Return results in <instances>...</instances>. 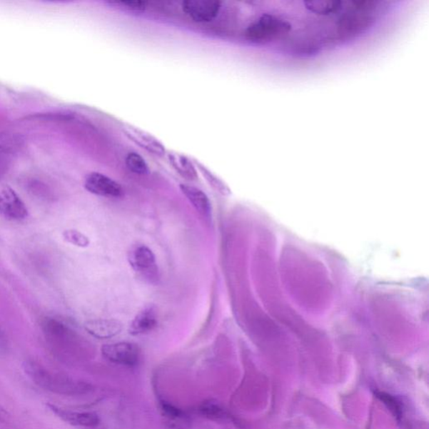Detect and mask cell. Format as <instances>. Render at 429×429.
Segmentation results:
<instances>
[{"mask_svg":"<svg viewBox=\"0 0 429 429\" xmlns=\"http://www.w3.org/2000/svg\"><path fill=\"white\" fill-rule=\"evenodd\" d=\"M24 372L34 383L46 391L64 396L84 393L89 385L57 373L51 372L36 360H28L23 364Z\"/></svg>","mask_w":429,"mask_h":429,"instance_id":"6da1fadb","label":"cell"},{"mask_svg":"<svg viewBox=\"0 0 429 429\" xmlns=\"http://www.w3.org/2000/svg\"><path fill=\"white\" fill-rule=\"evenodd\" d=\"M102 354L110 363L128 368L137 365L141 360V350L137 345L130 342L104 345Z\"/></svg>","mask_w":429,"mask_h":429,"instance_id":"7a4b0ae2","label":"cell"},{"mask_svg":"<svg viewBox=\"0 0 429 429\" xmlns=\"http://www.w3.org/2000/svg\"><path fill=\"white\" fill-rule=\"evenodd\" d=\"M84 186L91 194L108 198H118L123 194V188L117 181L99 172L89 173Z\"/></svg>","mask_w":429,"mask_h":429,"instance_id":"3957f363","label":"cell"},{"mask_svg":"<svg viewBox=\"0 0 429 429\" xmlns=\"http://www.w3.org/2000/svg\"><path fill=\"white\" fill-rule=\"evenodd\" d=\"M221 4L216 0H186L182 3V8L193 21L204 23L213 21L218 16Z\"/></svg>","mask_w":429,"mask_h":429,"instance_id":"277c9868","label":"cell"},{"mask_svg":"<svg viewBox=\"0 0 429 429\" xmlns=\"http://www.w3.org/2000/svg\"><path fill=\"white\" fill-rule=\"evenodd\" d=\"M128 262L135 272L144 277H153L158 272L156 256L146 246L138 245L130 250Z\"/></svg>","mask_w":429,"mask_h":429,"instance_id":"5b68a950","label":"cell"},{"mask_svg":"<svg viewBox=\"0 0 429 429\" xmlns=\"http://www.w3.org/2000/svg\"><path fill=\"white\" fill-rule=\"evenodd\" d=\"M0 214L11 221H21L28 216V210L17 193L11 187L0 191Z\"/></svg>","mask_w":429,"mask_h":429,"instance_id":"8992f818","label":"cell"},{"mask_svg":"<svg viewBox=\"0 0 429 429\" xmlns=\"http://www.w3.org/2000/svg\"><path fill=\"white\" fill-rule=\"evenodd\" d=\"M47 407L61 420L71 424V425L94 428L98 426L100 423L98 414L94 413L66 410V409L57 407L53 404H48Z\"/></svg>","mask_w":429,"mask_h":429,"instance_id":"52a82bcc","label":"cell"},{"mask_svg":"<svg viewBox=\"0 0 429 429\" xmlns=\"http://www.w3.org/2000/svg\"><path fill=\"white\" fill-rule=\"evenodd\" d=\"M123 131L129 139H131L135 143L149 153L156 154L158 156H162L166 153L165 147L151 134L127 124H125L123 127Z\"/></svg>","mask_w":429,"mask_h":429,"instance_id":"ba28073f","label":"cell"},{"mask_svg":"<svg viewBox=\"0 0 429 429\" xmlns=\"http://www.w3.org/2000/svg\"><path fill=\"white\" fill-rule=\"evenodd\" d=\"M85 329L99 339H109L123 330L122 323L117 320H94L86 322Z\"/></svg>","mask_w":429,"mask_h":429,"instance_id":"9c48e42d","label":"cell"},{"mask_svg":"<svg viewBox=\"0 0 429 429\" xmlns=\"http://www.w3.org/2000/svg\"><path fill=\"white\" fill-rule=\"evenodd\" d=\"M157 313L153 306L144 308L134 317L128 328L129 334L139 335L148 333L156 327Z\"/></svg>","mask_w":429,"mask_h":429,"instance_id":"30bf717a","label":"cell"},{"mask_svg":"<svg viewBox=\"0 0 429 429\" xmlns=\"http://www.w3.org/2000/svg\"><path fill=\"white\" fill-rule=\"evenodd\" d=\"M181 190L190 201L197 211L205 216H210L211 213V204L206 193L195 186L181 184Z\"/></svg>","mask_w":429,"mask_h":429,"instance_id":"8fae6325","label":"cell"},{"mask_svg":"<svg viewBox=\"0 0 429 429\" xmlns=\"http://www.w3.org/2000/svg\"><path fill=\"white\" fill-rule=\"evenodd\" d=\"M168 161L175 170L180 173L182 177L189 181L197 179V171L196 167L187 157L177 153H170L168 154Z\"/></svg>","mask_w":429,"mask_h":429,"instance_id":"7c38bea8","label":"cell"},{"mask_svg":"<svg viewBox=\"0 0 429 429\" xmlns=\"http://www.w3.org/2000/svg\"><path fill=\"white\" fill-rule=\"evenodd\" d=\"M375 396L377 397L385 407L392 413L393 417L398 423L402 422L403 418L404 409L403 404L394 395L382 392L375 391Z\"/></svg>","mask_w":429,"mask_h":429,"instance_id":"4fadbf2b","label":"cell"},{"mask_svg":"<svg viewBox=\"0 0 429 429\" xmlns=\"http://www.w3.org/2000/svg\"><path fill=\"white\" fill-rule=\"evenodd\" d=\"M162 415L167 419L168 423L173 424V426L180 428L181 425L186 426V423H188V418L186 413L181 409L173 407V405L167 403H162L161 406Z\"/></svg>","mask_w":429,"mask_h":429,"instance_id":"5bb4252c","label":"cell"},{"mask_svg":"<svg viewBox=\"0 0 429 429\" xmlns=\"http://www.w3.org/2000/svg\"><path fill=\"white\" fill-rule=\"evenodd\" d=\"M125 163H126L128 170L137 175H146L148 172V166L146 160L137 153H129Z\"/></svg>","mask_w":429,"mask_h":429,"instance_id":"9a60e30c","label":"cell"},{"mask_svg":"<svg viewBox=\"0 0 429 429\" xmlns=\"http://www.w3.org/2000/svg\"><path fill=\"white\" fill-rule=\"evenodd\" d=\"M196 166L198 167L202 175L206 178V181H208L211 186L213 187L216 191L220 192L221 194L226 195L229 193L228 188L226 186L224 183L221 181L218 176H216L214 173H212L208 168H206L201 163L196 162Z\"/></svg>","mask_w":429,"mask_h":429,"instance_id":"2e32d148","label":"cell"},{"mask_svg":"<svg viewBox=\"0 0 429 429\" xmlns=\"http://www.w3.org/2000/svg\"><path fill=\"white\" fill-rule=\"evenodd\" d=\"M62 236L66 242L76 246V247L86 248L90 244L89 238L79 231L66 230Z\"/></svg>","mask_w":429,"mask_h":429,"instance_id":"e0dca14e","label":"cell"},{"mask_svg":"<svg viewBox=\"0 0 429 429\" xmlns=\"http://www.w3.org/2000/svg\"><path fill=\"white\" fill-rule=\"evenodd\" d=\"M108 3L113 4V6L129 9V11L138 12L146 11L147 7V2L141 1V0H114V1H109Z\"/></svg>","mask_w":429,"mask_h":429,"instance_id":"ac0fdd59","label":"cell"},{"mask_svg":"<svg viewBox=\"0 0 429 429\" xmlns=\"http://www.w3.org/2000/svg\"><path fill=\"white\" fill-rule=\"evenodd\" d=\"M201 411L206 417H209L210 418L219 419L223 415L221 409L216 406V405L211 403L205 404L204 406L202 407Z\"/></svg>","mask_w":429,"mask_h":429,"instance_id":"d6986e66","label":"cell"},{"mask_svg":"<svg viewBox=\"0 0 429 429\" xmlns=\"http://www.w3.org/2000/svg\"><path fill=\"white\" fill-rule=\"evenodd\" d=\"M8 350V340L6 335L0 330V354L6 353Z\"/></svg>","mask_w":429,"mask_h":429,"instance_id":"ffe728a7","label":"cell"},{"mask_svg":"<svg viewBox=\"0 0 429 429\" xmlns=\"http://www.w3.org/2000/svg\"><path fill=\"white\" fill-rule=\"evenodd\" d=\"M11 418V414L6 409L0 407V423H6Z\"/></svg>","mask_w":429,"mask_h":429,"instance_id":"44dd1931","label":"cell"}]
</instances>
